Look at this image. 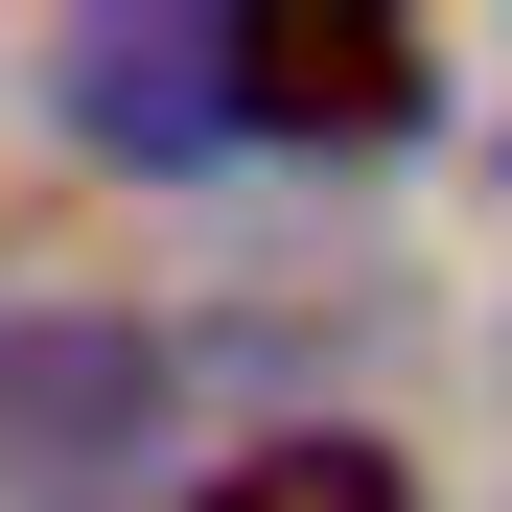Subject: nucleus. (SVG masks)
Listing matches in <instances>:
<instances>
[{"label": "nucleus", "instance_id": "nucleus-1", "mask_svg": "<svg viewBox=\"0 0 512 512\" xmlns=\"http://www.w3.org/2000/svg\"><path fill=\"white\" fill-rule=\"evenodd\" d=\"M163 396H187V350H163L140 303H0V466H24V489L140 466Z\"/></svg>", "mask_w": 512, "mask_h": 512}, {"label": "nucleus", "instance_id": "nucleus-2", "mask_svg": "<svg viewBox=\"0 0 512 512\" xmlns=\"http://www.w3.org/2000/svg\"><path fill=\"white\" fill-rule=\"evenodd\" d=\"M210 24H233V117L256 140H419V94H443L396 0H210Z\"/></svg>", "mask_w": 512, "mask_h": 512}, {"label": "nucleus", "instance_id": "nucleus-3", "mask_svg": "<svg viewBox=\"0 0 512 512\" xmlns=\"http://www.w3.org/2000/svg\"><path fill=\"white\" fill-rule=\"evenodd\" d=\"M47 94H70L94 163H233V140H256V117H233V24H70Z\"/></svg>", "mask_w": 512, "mask_h": 512}, {"label": "nucleus", "instance_id": "nucleus-4", "mask_svg": "<svg viewBox=\"0 0 512 512\" xmlns=\"http://www.w3.org/2000/svg\"><path fill=\"white\" fill-rule=\"evenodd\" d=\"M187 512H419V466L373 443V419H280V443H233Z\"/></svg>", "mask_w": 512, "mask_h": 512}]
</instances>
